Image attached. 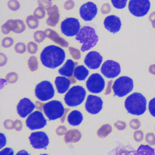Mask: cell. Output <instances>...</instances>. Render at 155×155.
I'll list each match as a JSON object with an SVG mask.
<instances>
[{
    "instance_id": "1",
    "label": "cell",
    "mask_w": 155,
    "mask_h": 155,
    "mask_svg": "<svg viewBox=\"0 0 155 155\" xmlns=\"http://www.w3.org/2000/svg\"><path fill=\"white\" fill-rule=\"evenodd\" d=\"M65 59V52L61 47L49 45L44 48L40 54L41 64L44 67L54 69L63 64Z\"/></svg>"
},
{
    "instance_id": "2",
    "label": "cell",
    "mask_w": 155,
    "mask_h": 155,
    "mask_svg": "<svg viewBox=\"0 0 155 155\" xmlns=\"http://www.w3.org/2000/svg\"><path fill=\"white\" fill-rule=\"evenodd\" d=\"M124 106L128 113L140 116L143 114L147 110V99L142 93L135 92L127 97Z\"/></svg>"
},
{
    "instance_id": "3",
    "label": "cell",
    "mask_w": 155,
    "mask_h": 155,
    "mask_svg": "<svg viewBox=\"0 0 155 155\" xmlns=\"http://www.w3.org/2000/svg\"><path fill=\"white\" fill-rule=\"evenodd\" d=\"M75 39L81 44V51L85 52L94 47L99 41V37L96 30L91 27L85 25L82 27L76 35Z\"/></svg>"
},
{
    "instance_id": "4",
    "label": "cell",
    "mask_w": 155,
    "mask_h": 155,
    "mask_svg": "<svg viewBox=\"0 0 155 155\" xmlns=\"http://www.w3.org/2000/svg\"><path fill=\"white\" fill-rule=\"evenodd\" d=\"M86 90L83 87L74 85L71 87L65 94L64 102L68 107H76L84 102Z\"/></svg>"
},
{
    "instance_id": "5",
    "label": "cell",
    "mask_w": 155,
    "mask_h": 155,
    "mask_svg": "<svg viewBox=\"0 0 155 155\" xmlns=\"http://www.w3.org/2000/svg\"><path fill=\"white\" fill-rule=\"evenodd\" d=\"M134 88V82L128 76H122L116 79L113 84L112 88L114 96L122 97L130 93Z\"/></svg>"
},
{
    "instance_id": "6",
    "label": "cell",
    "mask_w": 155,
    "mask_h": 155,
    "mask_svg": "<svg viewBox=\"0 0 155 155\" xmlns=\"http://www.w3.org/2000/svg\"><path fill=\"white\" fill-rule=\"evenodd\" d=\"M43 111L50 120H54L63 116L65 108L62 103L57 100H53L45 103L42 107Z\"/></svg>"
},
{
    "instance_id": "7",
    "label": "cell",
    "mask_w": 155,
    "mask_h": 155,
    "mask_svg": "<svg viewBox=\"0 0 155 155\" xmlns=\"http://www.w3.org/2000/svg\"><path fill=\"white\" fill-rule=\"evenodd\" d=\"M35 93L36 98L41 101L51 99L54 95V89L52 84L48 81H42L35 87Z\"/></svg>"
},
{
    "instance_id": "8",
    "label": "cell",
    "mask_w": 155,
    "mask_h": 155,
    "mask_svg": "<svg viewBox=\"0 0 155 155\" xmlns=\"http://www.w3.org/2000/svg\"><path fill=\"white\" fill-rule=\"evenodd\" d=\"M150 7V0H130L128 5L130 13L136 17H142L146 15Z\"/></svg>"
},
{
    "instance_id": "9",
    "label": "cell",
    "mask_w": 155,
    "mask_h": 155,
    "mask_svg": "<svg viewBox=\"0 0 155 155\" xmlns=\"http://www.w3.org/2000/svg\"><path fill=\"white\" fill-rule=\"evenodd\" d=\"M62 33L66 36H76L81 30V24L78 19L70 17L63 20L60 25Z\"/></svg>"
},
{
    "instance_id": "10",
    "label": "cell",
    "mask_w": 155,
    "mask_h": 155,
    "mask_svg": "<svg viewBox=\"0 0 155 155\" xmlns=\"http://www.w3.org/2000/svg\"><path fill=\"white\" fill-rule=\"evenodd\" d=\"M26 126L31 130L41 129L47 124V120L41 111H35L30 113L26 119Z\"/></svg>"
},
{
    "instance_id": "11",
    "label": "cell",
    "mask_w": 155,
    "mask_h": 155,
    "mask_svg": "<svg viewBox=\"0 0 155 155\" xmlns=\"http://www.w3.org/2000/svg\"><path fill=\"white\" fill-rule=\"evenodd\" d=\"M86 87L87 90L94 94L102 92L105 88V82L102 76L97 73L91 74L86 81Z\"/></svg>"
},
{
    "instance_id": "12",
    "label": "cell",
    "mask_w": 155,
    "mask_h": 155,
    "mask_svg": "<svg viewBox=\"0 0 155 155\" xmlns=\"http://www.w3.org/2000/svg\"><path fill=\"white\" fill-rule=\"evenodd\" d=\"M101 71L107 78H114L118 76L120 73V65L116 61L108 59L102 64L101 68Z\"/></svg>"
},
{
    "instance_id": "13",
    "label": "cell",
    "mask_w": 155,
    "mask_h": 155,
    "mask_svg": "<svg viewBox=\"0 0 155 155\" xmlns=\"http://www.w3.org/2000/svg\"><path fill=\"white\" fill-rule=\"evenodd\" d=\"M28 139L35 149H46L49 144V138L44 131H35L30 134Z\"/></svg>"
},
{
    "instance_id": "14",
    "label": "cell",
    "mask_w": 155,
    "mask_h": 155,
    "mask_svg": "<svg viewBox=\"0 0 155 155\" xmlns=\"http://www.w3.org/2000/svg\"><path fill=\"white\" fill-rule=\"evenodd\" d=\"M103 101L97 96L89 94L85 103L86 111L91 114H97L102 110Z\"/></svg>"
},
{
    "instance_id": "15",
    "label": "cell",
    "mask_w": 155,
    "mask_h": 155,
    "mask_svg": "<svg viewBox=\"0 0 155 155\" xmlns=\"http://www.w3.org/2000/svg\"><path fill=\"white\" fill-rule=\"evenodd\" d=\"M97 13V7L93 2L88 1L83 4L79 8L81 18L85 21H92Z\"/></svg>"
},
{
    "instance_id": "16",
    "label": "cell",
    "mask_w": 155,
    "mask_h": 155,
    "mask_svg": "<svg viewBox=\"0 0 155 155\" xmlns=\"http://www.w3.org/2000/svg\"><path fill=\"white\" fill-rule=\"evenodd\" d=\"M25 30V25L21 19H9L1 27L2 32L5 35L8 34L10 31L21 33Z\"/></svg>"
},
{
    "instance_id": "17",
    "label": "cell",
    "mask_w": 155,
    "mask_h": 155,
    "mask_svg": "<svg viewBox=\"0 0 155 155\" xmlns=\"http://www.w3.org/2000/svg\"><path fill=\"white\" fill-rule=\"evenodd\" d=\"M35 107V104L30 99L24 97L21 99L17 104V113L21 117L24 118L31 113Z\"/></svg>"
},
{
    "instance_id": "18",
    "label": "cell",
    "mask_w": 155,
    "mask_h": 155,
    "mask_svg": "<svg viewBox=\"0 0 155 155\" xmlns=\"http://www.w3.org/2000/svg\"><path fill=\"white\" fill-rule=\"evenodd\" d=\"M102 61L103 58L99 52L96 51H91L85 55L84 62L89 68L96 70L99 68Z\"/></svg>"
},
{
    "instance_id": "19",
    "label": "cell",
    "mask_w": 155,
    "mask_h": 155,
    "mask_svg": "<svg viewBox=\"0 0 155 155\" xmlns=\"http://www.w3.org/2000/svg\"><path fill=\"white\" fill-rule=\"evenodd\" d=\"M104 25L107 30L111 33L115 34L120 31L122 26V22L117 16L111 15L105 18L104 20Z\"/></svg>"
},
{
    "instance_id": "20",
    "label": "cell",
    "mask_w": 155,
    "mask_h": 155,
    "mask_svg": "<svg viewBox=\"0 0 155 155\" xmlns=\"http://www.w3.org/2000/svg\"><path fill=\"white\" fill-rule=\"evenodd\" d=\"M48 17L46 19V23L50 27H55L58 24L60 19V13L58 7L56 5H51L47 10Z\"/></svg>"
},
{
    "instance_id": "21",
    "label": "cell",
    "mask_w": 155,
    "mask_h": 155,
    "mask_svg": "<svg viewBox=\"0 0 155 155\" xmlns=\"http://www.w3.org/2000/svg\"><path fill=\"white\" fill-rule=\"evenodd\" d=\"M54 84L57 91L59 94H63L68 91L71 84V81L67 78H65V76H60L55 78Z\"/></svg>"
},
{
    "instance_id": "22",
    "label": "cell",
    "mask_w": 155,
    "mask_h": 155,
    "mask_svg": "<svg viewBox=\"0 0 155 155\" xmlns=\"http://www.w3.org/2000/svg\"><path fill=\"white\" fill-rule=\"evenodd\" d=\"M76 62H74L72 59H68L64 65L59 68L58 73L61 75L65 77L70 78L74 74V71L75 69Z\"/></svg>"
},
{
    "instance_id": "23",
    "label": "cell",
    "mask_w": 155,
    "mask_h": 155,
    "mask_svg": "<svg viewBox=\"0 0 155 155\" xmlns=\"http://www.w3.org/2000/svg\"><path fill=\"white\" fill-rule=\"evenodd\" d=\"M44 32L45 33L46 37L49 38L54 42L64 47L68 46V42L62 37H61L54 30L51 28H47Z\"/></svg>"
},
{
    "instance_id": "24",
    "label": "cell",
    "mask_w": 155,
    "mask_h": 155,
    "mask_svg": "<svg viewBox=\"0 0 155 155\" xmlns=\"http://www.w3.org/2000/svg\"><path fill=\"white\" fill-rule=\"evenodd\" d=\"M83 120V115L82 113L77 110L71 111L67 116V122L71 126H78L81 124Z\"/></svg>"
},
{
    "instance_id": "25",
    "label": "cell",
    "mask_w": 155,
    "mask_h": 155,
    "mask_svg": "<svg viewBox=\"0 0 155 155\" xmlns=\"http://www.w3.org/2000/svg\"><path fill=\"white\" fill-rule=\"evenodd\" d=\"M81 138V132L76 129L70 130L65 134L64 140L67 143L78 142Z\"/></svg>"
},
{
    "instance_id": "26",
    "label": "cell",
    "mask_w": 155,
    "mask_h": 155,
    "mask_svg": "<svg viewBox=\"0 0 155 155\" xmlns=\"http://www.w3.org/2000/svg\"><path fill=\"white\" fill-rule=\"evenodd\" d=\"M89 74L88 70L83 65H78L74 71V76L78 81H84Z\"/></svg>"
},
{
    "instance_id": "27",
    "label": "cell",
    "mask_w": 155,
    "mask_h": 155,
    "mask_svg": "<svg viewBox=\"0 0 155 155\" xmlns=\"http://www.w3.org/2000/svg\"><path fill=\"white\" fill-rule=\"evenodd\" d=\"M136 154H155V151L154 148L151 147L148 145H140L136 152H135Z\"/></svg>"
},
{
    "instance_id": "28",
    "label": "cell",
    "mask_w": 155,
    "mask_h": 155,
    "mask_svg": "<svg viewBox=\"0 0 155 155\" xmlns=\"http://www.w3.org/2000/svg\"><path fill=\"white\" fill-rule=\"evenodd\" d=\"M112 131V127L109 124H104L97 130V134L99 137L103 138L107 136Z\"/></svg>"
},
{
    "instance_id": "29",
    "label": "cell",
    "mask_w": 155,
    "mask_h": 155,
    "mask_svg": "<svg viewBox=\"0 0 155 155\" xmlns=\"http://www.w3.org/2000/svg\"><path fill=\"white\" fill-rule=\"evenodd\" d=\"M26 24L30 29H35L39 26L38 19L34 15H29L26 18Z\"/></svg>"
},
{
    "instance_id": "30",
    "label": "cell",
    "mask_w": 155,
    "mask_h": 155,
    "mask_svg": "<svg viewBox=\"0 0 155 155\" xmlns=\"http://www.w3.org/2000/svg\"><path fill=\"white\" fill-rule=\"evenodd\" d=\"M28 67L31 71H35L38 68V61L36 56H31L29 58L27 62Z\"/></svg>"
},
{
    "instance_id": "31",
    "label": "cell",
    "mask_w": 155,
    "mask_h": 155,
    "mask_svg": "<svg viewBox=\"0 0 155 155\" xmlns=\"http://www.w3.org/2000/svg\"><path fill=\"white\" fill-rule=\"evenodd\" d=\"M7 5L8 8L12 12H16L21 8V4L18 0H8Z\"/></svg>"
},
{
    "instance_id": "32",
    "label": "cell",
    "mask_w": 155,
    "mask_h": 155,
    "mask_svg": "<svg viewBox=\"0 0 155 155\" xmlns=\"http://www.w3.org/2000/svg\"><path fill=\"white\" fill-rule=\"evenodd\" d=\"M45 33L44 31L42 30H37L33 34V39L38 43H41L43 42L45 40Z\"/></svg>"
},
{
    "instance_id": "33",
    "label": "cell",
    "mask_w": 155,
    "mask_h": 155,
    "mask_svg": "<svg viewBox=\"0 0 155 155\" xmlns=\"http://www.w3.org/2000/svg\"><path fill=\"white\" fill-rule=\"evenodd\" d=\"M45 9L41 6H38L33 12V15L38 19L44 18L45 16Z\"/></svg>"
},
{
    "instance_id": "34",
    "label": "cell",
    "mask_w": 155,
    "mask_h": 155,
    "mask_svg": "<svg viewBox=\"0 0 155 155\" xmlns=\"http://www.w3.org/2000/svg\"><path fill=\"white\" fill-rule=\"evenodd\" d=\"M128 0H111L113 6L117 9H123L126 7Z\"/></svg>"
},
{
    "instance_id": "35",
    "label": "cell",
    "mask_w": 155,
    "mask_h": 155,
    "mask_svg": "<svg viewBox=\"0 0 155 155\" xmlns=\"http://www.w3.org/2000/svg\"><path fill=\"white\" fill-rule=\"evenodd\" d=\"M27 50L29 53H30L31 54H35V53H36V52L38 51V44L33 41H30V42H28V44L27 45Z\"/></svg>"
},
{
    "instance_id": "36",
    "label": "cell",
    "mask_w": 155,
    "mask_h": 155,
    "mask_svg": "<svg viewBox=\"0 0 155 155\" xmlns=\"http://www.w3.org/2000/svg\"><path fill=\"white\" fill-rule=\"evenodd\" d=\"M15 51L19 54H23L27 50L26 45L22 42H18L15 45Z\"/></svg>"
},
{
    "instance_id": "37",
    "label": "cell",
    "mask_w": 155,
    "mask_h": 155,
    "mask_svg": "<svg viewBox=\"0 0 155 155\" xmlns=\"http://www.w3.org/2000/svg\"><path fill=\"white\" fill-rule=\"evenodd\" d=\"M68 50H69L70 55L71 56V57L73 59H74L76 60L80 59V58L81 57V51L78 49H77L74 47H70L68 48Z\"/></svg>"
},
{
    "instance_id": "38",
    "label": "cell",
    "mask_w": 155,
    "mask_h": 155,
    "mask_svg": "<svg viewBox=\"0 0 155 155\" xmlns=\"http://www.w3.org/2000/svg\"><path fill=\"white\" fill-rule=\"evenodd\" d=\"M18 76L17 73L15 72H10L6 75V80L7 82H9L11 84H13L16 82L18 81Z\"/></svg>"
},
{
    "instance_id": "39",
    "label": "cell",
    "mask_w": 155,
    "mask_h": 155,
    "mask_svg": "<svg viewBox=\"0 0 155 155\" xmlns=\"http://www.w3.org/2000/svg\"><path fill=\"white\" fill-rule=\"evenodd\" d=\"M14 41L12 37H5L2 39L1 45L4 48H9L13 44Z\"/></svg>"
},
{
    "instance_id": "40",
    "label": "cell",
    "mask_w": 155,
    "mask_h": 155,
    "mask_svg": "<svg viewBox=\"0 0 155 155\" xmlns=\"http://www.w3.org/2000/svg\"><path fill=\"white\" fill-rule=\"evenodd\" d=\"M148 111L150 114L155 117V97L152 98L148 103Z\"/></svg>"
},
{
    "instance_id": "41",
    "label": "cell",
    "mask_w": 155,
    "mask_h": 155,
    "mask_svg": "<svg viewBox=\"0 0 155 155\" xmlns=\"http://www.w3.org/2000/svg\"><path fill=\"white\" fill-rule=\"evenodd\" d=\"M146 142L150 145H155V136L153 133H148L145 136Z\"/></svg>"
},
{
    "instance_id": "42",
    "label": "cell",
    "mask_w": 155,
    "mask_h": 155,
    "mask_svg": "<svg viewBox=\"0 0 155 155\" xmlns=\"http://www.w3.org/2000/svg\"><path fill=\"white\" fill-rule=\"evenodd\" d=\"M38 4L47 10L52 5L51 1L50 0H38Z\"/></svg>"
},
{
    "instance_id": "43",
    "label": "cell",
    "mask_w": 155,
    "mask_h": 155,
    "mask_svg": "<svg viewBox=\"0 0 155 155\" xmlns=\"http://www.w3.org/2000/svg\"><path fill=\"white\" fill-rule=\"evenodd\" d=\"M143 133L142 131L141 130H137L136 131H134V134H133V137H134V139L136 141V142H140L143 140Z\"/></svg>"
},
{
    "instance_id": "44",
    "label": "cell",
    "mask_w": 155,
    "mask_h": 155,
    "mask_svg": "<svg viewBox=\"0 0 155 155\" xmlns=\"http://www.w3.org/2000/svg\"><path fill=\"white\" fill-rule=\"evenodd\" d=\"M130 127L133 130L138 129L140 126V122L137 119H132L130 121Z\"/></svg>"
},
{
    "instance_id": "45",
    "label": "cell",
    "mask_w": 155,
    "mask_h": 155,
    "mask_svg": "<svg viewBox=\"0 0 155 155\" xmlns=\"http://www.w3.org/2000/svg\"><path fill=\"white\" fill-rule=\"evenodd\" d=\"M111 11V6L109 3H104L101 7V12L103 15H107Z\"/></svg>"
},
{
    "instance_id": "46",
    "label": "cell",
    "mask_w": 155,
    "mask_h": 155,
    "mask_svg": "<svg viewBox=\"0 0 155 155\" xmlns=\"http://www.w3.org/2000/svg\"><path fill=\"white\" fill-rule=\"evenodd\" d=\"M75 3L73 0H67L64 4V7L67 10H70L74 7Z\"/></svg>"
},
{
    "instance_id": "47",
    "label": "cell",
    "mask_w": 155,
    "mask_h": 155,
    "mask_svg": "<svg viewBox=\"0 0 155 155\" xmlns=\"http://www.w3.org/2000/svg\"><path fill=\"white\" fill-rule=\"evenodd\" d=\"M114 127L119 130H124L125 129L127 125L123 120H118L114 123Z\"/></svg>"
},
{
    "instance_id": "48",
    "label": "cell",
    "mask_w": 155,
    "mask_h": 155,
    "mask_svg": "<svg viewBox=\"0 0 155 155\" xmlns=\"http://www.w3.org/2000/svg\"><path fill=\"white\" fill-rule=\"evenodd\" d=\"M14 122L10 119H7L4 122V127L7 129H13L14 128Z\"/></svg>"
},
{
    "instance_id": "49",
    "label": "cell",
    "mask_w": 155,
    "mask_h": 155,
    "mask_svg": "<svg viewBox=\"0 0 155 155\" xmlns=\"http://www.w3.org/2000/svg\"><path fill=\"white\" fill-rule=\"evenodd\" d=\"M67 132V128L64 125H60L56 128V133L59 136H62Z\"/></svg>"
},
{
    "instance_id": "50",
    "label": "cell",
    "mask_w": 155,
    "mask_h": 155,
    "mask_svg": "<svg viewBox=\"0 0 155 155\" xmlns=\"http://www.w3.org/2000/svg\"><path fill=\"white\" fill-rule=\"evenodd\" d=\"M0 154H5V155H13L14 154V151L12 148L7 147L5 148L0 151Z\"/></svg>"
},
{
    "instance_id": "51",
    "label": "cell",
    "mask_w": 155,
    "mask_h": 155,
    "mask_svg": "<svg viewBox=\"0 0 155 155\" xmlns=\"http://www.w3.org/2000/svg\"><path fill=\"white\" fill-rule=\"evenodd\" d=\"M22 128V124L21 121L18 120V119L15 120V122H14V128L16 131H19L21 130Z\"/></svg>"
},
{
    "instance_id": "52",
    "label": "cell",
    "mask_w": 155,
    "mask_h": 155,
    "mask_svg": "<svg viewBox=\"0 0 155 155\" xmlns=\"http://www.w3.org/2000/svg\"><path fill=\"white\" fill-rule=\"evenodd\" d=\"M7 61V56L3 53H1L0 54V62H1V66H3L4 65Z\"/></svg>"
},
{
    "instance_id": "53",
    "label": "cell",
    "mask_w": 155,
    "mask_h": 155,
    "mask_svg": "<svg viewBox=\"0 0 155 155\" xmlns=\"http://www.w3.org/2000/svg\"><path fill=\"white\" fill-rule=\"evenodd\" d=\"M0 136H1V148H2L6 145L7 139H6V137L2 133L0 134Z\"/></svg>"
},
{
    "instance_id": "54",
    "label": "cell",
    "mask_w": 155,
    "mask_h": 155,
    "mask_svg": "<svg viewBox=\"0 0 155 155\" xmlns=\"http://www.w3.org/2000/svg\"><path fill=\"white\" fill-rule=\"evenodd\" d=\"M111 85H112V81H109L108 82V84H107V87L106 88L105 92V94L107 95L109 94L111 91Z\"/></svg>"
},
{
    "instance_id": "55",
    "label": "cell",
    "mask_w": 155,
    "mask_h": 155,
    "mask_svg": "<svg viewBox=\"0 0 155 155\" xmlns=\"http://www.w3.org/2000/svg\"><path fill=\"white\" fill-rule=\"evenodd\" d=\"M148 71H149L151 74L155 75V64H151V65H150L149 66Z\"/></svg>"
},
{
    "instance_id": "56",
    "label": "cell",
    "mask_w": 155,
    "mask_h": 155,
    "mask_svg": "<svg viewBox=\"0 0 155 155\" xmlns=\"http://www.w3.org/2000/svg\"><path fill=\"white\" fill-rule=\"evenodd\" d=\"M149 20L151 22H153L155 21V12H153L150 13V15H149Z\"/></svg>"
},
{
    "instance_id": "57",
    "label": "cell",
    "mask_w": 155,
    "mask_h": 155,
    "mask_svg": "<svg viewBox=\"0 0 155 155\" xmlns=\"http://www.w3.org/2000/svg\"><path fill=\"white\" fill-rule=\"evenodd\" d=\"M28 154L29 153L27 152V151H26L25 150H21V151H18L17 153H16V154Z\"/></svg>"
},
{
    "instance_id": "58",
    "label": "cell",
    "mask_w": 155,
    "mask_h": 155,
    "mask_svg": "<svg viewBox=\"0 0 155 155\" xmlns=\"http://www.w3.org/2000/svg\"><path fill=\"white\" fill-rule=\"evenodd\" d=\"M151 23H152V26H153V27L154 28H155V21H153V22H151Z\"/></svg>"
},
{
    "instance_id": "59",
    "label": "cell",
    "mask_w": 155,
    "mask_h": 155,
    "mask_svg": "<svg viewBox=\"0 0 155 155\" xmlns=\"http://www.w3.org/2000/svg\"><path fill=\"white\" fill-rule=\"evenodd\" d=\"M50 1H53V0H50Z\"/></svg>"
}]
</instances>
